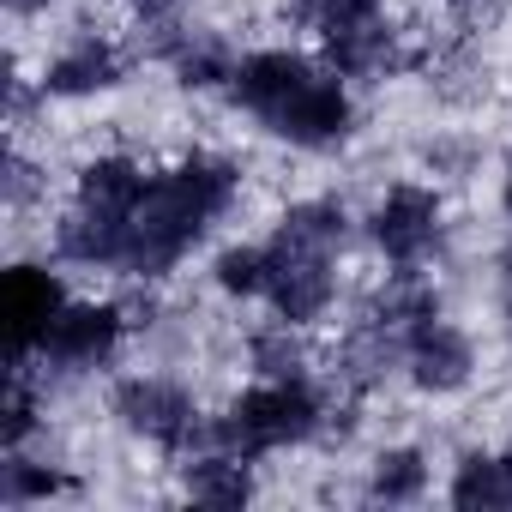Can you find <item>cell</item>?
<instances>
[{
    "mask_svg": "<svg viewBox=\"0 0 512 512\" xmlns=\"http://www.w3.org/2000/svg\"><path fill=\"white\" fill-rule=\"evenodd\" d=\"M241 199V163L223 151H187L181 163L157 169L145 199L133 205V229H127V260L121 278L133 284H163L187 253L235 211Z\"/></svg>",
    "mask_w": 512,
    "mask_h": 512,
    "instance_id": "6da1fadb",
    "label": "cell"
},
{
    "mask_svg": "<svg viewBox=\"0 0 512 512\" xmlns=\"http://www.w3.org/2000/svg\"><path fill=\"white\" fill-rule=\"evenodd\" d=\"M229 97L272 139H284L296 151H338L356 133L350 85L326 61H314L302 49H253V55H241V67L229 79Z\"/></svg>",
    "mask_w": 512,
    "mask_h": 512,
    "instance_id": "7a4b0ae2",
    "label": "cell"
},
{
    "mask_svg": "<svg viewBox=\"0 0 512 512\" xmlns=\"http://www.w3.org/2000/svg\"><path fill=\"white\" fill-rule=\"evenodd\" d=\"M326 416H332V398L308 374L302 380H253L229 404V422H235V440L247 458H266L284 446H314L326 434Z\"/></svg>",
    "mask_w": 512,
    "mask_h": 512,
    "instance_id": "3957f363",
    "label": "cell"
},
{
    "mask_svg": "<svg viewBox=\"0 0 512 512\" xmlns=\"http://www.w3.org/2000/svg\"><path fill=\"white\" fill-rule=\"evenodd\" d=\"M127 332L133 326H127L121 302H67L61 320L43 332L37 356L31 362H13V368H31L43 386L49 380H85V374H97V368H109L121 356Z\"/></svg>",
    "mask_w": 512,
    "mask_h": 512,
    "instance_id": "277c9868",
    "label": "cell"
},
{
    "mask_svg": "<svg viewBox=\"0 0 512 512\" xmlns=\"http://www.w3.org/2000/svg\"><path fill=\"white\" fill-rule=\"evenodd\" d=\"M368 241L386 266H428L446 247V199L428 181H392L368 211Z\"/></svg>",
    "mask_w": 512,
    "mask_h": 512,
    "instance_id": "5b68a950",
    "label": "cell"
},
{
    "mask_svg": "<svg viewBox=\"0 0 512 512\" xmlns=\"http://www.w3.org/2000/svg\"><path fill=\"white\" fill-rule=\"evenodd\" d=\"M109 416L133 440H151V446L175 452L187 440V428L199 422V398L175 374H127V380L109 386Z\"/></svg>",
    "mask_w": 512,
    "mask_h": 512,
    "instance_id": "8992f818",
    "label": "cell"
},
{
    "mask_svg": "<svg viewBox=\"0 0 512 512\" xmlns=\"http://www.w3.org/2000/svg\"><path fill=\"white\" fill-rule=\"evenodd\" d=\"M320 61L344 79V85H386L410 67V49H404V31L380 13H356V19H338L320 31Z\"/></svg>",
    "mask_w": 512,
    "mask_h": 512,
    "instance_id": "52a82bcc",
    "label": "cell"
},
{
    "mask_svg": "<svg viewBox=\"0 0 512 512\" xmlns=\"http://www.w3.org/2000/svg\"><path fill=\"white\" fill-rule=\"evenodd\" d=\"M67 278L43 260H13L0 278V320H7V362H31L43 332L61 320L67 308Z\"/></svg>",
    "mask_w": 512,
    "mask_h": 512,
    "instance_id": "ba28073f",
    "label": "cell"
},
{
    "mask_svg": "<svg viewBox=\"0 0 512 512\" xmlns=\"http://www.w3.org/2000/svg\"><path fill=\"white\" fill-rule=\"evenodd\" d=\"M133 73V49L115 43V37H97V31H73L49 61H43V97L55 103H85V97H109L121 91Z\"/></svg>",
    "mask_w": 512,
    "mask_h": 512,
    "instance_id": "9c48e42d",
    "label": "cell"
},
{
    "mask_svg": "<svg viewBox=\"0 0 512 512\" xmlns=\"http://www.w3.org/2000/svg\"><path fill=\"white\" fill-rule=\"evenodd\" d=\"M404 374H410V386L428 392V398H452V392H464V386L476 380V344H470V332L452 326V320H440V314L422 320V326L410 332Z\"/></svg>",
    "mask_w": 512,
    "mask_h": 512,
    "instance_id": "30bf717a",
    "label": "cell"
},
{
    "mask_svg": "<svg viewBox=\"0 0 512 512\" xmlns=\"http://www.w3.org/2000/svg\"><path fill=\"white\" fill-rule=\"evenodd\" d=\"M272 253H278L272 290H266L272 314L302 326V332L332 320V308H338V260H326V253H284V247H272Z\"/></svg>",
    "mask_w": 512,
    "mask_h": 512,
    "instance_id": "8fae6325",
    "label": "cell"
},
{
    "mask_svg": "<svg viewBox=\"0 0 512 512\" xmlns=\"http://www.w3.org/2000/svg\"><path fill=\"white\" fill-rule=\"evenodd\" d=\"M404 350H410V332L356 314L350 332H344L338 350H332V380H338L350 398H368V392H380V386L404 368Z\"/></svg>",
    "mask_w": 512,
    "mask_h": 512,
    "instance_id": "7c38bea8",
    "label": "cell"
},
{
    "mask_svg": "<svg viewBox=\"0 0 512 512\" xmlns=\"http://www.w3.org/2000/svg\"><path fill=\"white\" fill-rule=\"evenodd\" d=\"M127 229L133 217H115V211H97V205H67L55 217V260L61 266H85V272H121L127 260Z\"/></svg>",
    "mask_w": 512,
    "mask_h": 512,
    "instance_id": "4fadbf2b",
    "label": "cell"
},
{
    "mask_svg": "<svg viewBox=\"0 0 512 512\" xmlns=\"http://www.w3.org/2000/svg\"><path fill=\"white\" fill-rule=\"evenodd\" d=\"M350 235H356L350 205L332 199V193H314V199L284 205V217L272 229V247H284V253H326V260H338V253L350 247Z\"/></svg>",
    "mask_w": 512,
    "mask_h": 512,
    "instance_id": "5bb4252c",
    "label": "cell"
},
{
    "mask_svg": "<svg viewBox=\"0 0 512 512\" xmlns=\"http://www.w3.org/2000/svg\"><path fill=\"white\" fill-rule=\"evenodd\" d=\"M145 187H151V169L133 151H97L73 175V199L97 205V211H115V217H133V205L145 199Z\"/></svg>",
    "mask_w": 512,
    "mask_h": 512,
    "instance_id": "9a60e30c",
    "label": "cell"
},
{
    "mask_svg": "<svg viewBox=\"0 0 512 512\" xmlns=\"http://www.w3.org/2000/svg\"><path fill=\"white\" fill-rule=\"evenodd\" d=\"M181 494H187L193 506L235 512V506H247L253 494H260V482H253V458H241V452L187 458V464H181Z\"/></svg>",
    "mask_w": 512,
    "mask_h": 512,
    "instance_id": "2e32d148",
    "label": "cell"
},
{
    "mask_svg": "<svg viewBox=\"0 0 512 512\" xmlns=\"http://www.w3.org/2000/svg\"><path fill=\"white\" fill-rule=\"evenodd\" d=\"M235 67H241V49H235V37L217 31V25H187L181 49H175V61H169V73H175L181 91H223V85L235 79Z\"/></svg>",
    "mask_w": 512,
    "mask_h": 512,
    "instance_id": "e0dca14e",
    "label": "cell"
},
{
    "mask_svg": "<svg viewBox=\"0 0 512 512\" xmlns=\"http://www.w3.org/2000/svg\"><path fill=\"white\" fill-rule=\"evenodd\" d=\"M362 314H368V320H386V326H398V332H416L422 320L440 314V290H434V278H422V266H392V272L368 290Z\"/></svg>",
    "mask_w": 512,
    "mask_h": 512,
    "instance_id": "ac0fdd59",
    "label": "cell"
},
{
    "mask_svg": "<svg viewBox=\"0 0 512 512\" xmlns=\"http://www.w3.org/2000/svg\"><path fill=\"white\" fill-rule=\"evenodd\" d=\"M446 500L458 512H506L512 506V446L506 452H464L452 464Z\"/></svg>",
    "mask_w": 512,
    "mask_h": 512,
    "instance_id": "d6986e66",
    "label": "cell"
},
{
    "mask_svg": "<svg viewBox=\"0 0 512 512\" xmlns=\"http://www.w3.org/2000/svg\"><path fill=\"white\" fill-rule=\"evenodd\" d=\"M247 368H253V380H302L314 368V350H308L302 326L272 314L266 326L247 332Z\"/></svg>",
    "mask_w": 512,
    "mask_h": 512,
    "instance_id": "ffe728a7",
    "label": "cell"
},
{
    "mask_svg": "<svg viewBox=\"0 0 512 512\" xmlns=\"http://www.w3.org/2000/svg\"><path fill=\"white\" fill-rule=\"evenodd\" d=\"M422 494H428V452L422 446H380L368 458V500L410 506Z\"/></svg>",
    "mask_w": 512,
    "mask_h": 512,
    "instance_id": "44dd1931",
    "label": "cell"
},
{
    "mask_svg": "<svg viewBox=\"0 0 512 512\" xmlns=\"http://www.w3.org/2000/svg\"><path fill=\"white\" fill-rule=\"evenodd\" d=\"M272 266H278L272 241H229L217 260H211V284L229 302H253V296L272 290Z\"/></svg>",
    "mask_w": 512,
    "mask_h": 512,
    "instance_id": "7402d4cb",
    "label": "cell"
},
{
    "mask_svg": "<svg viewBox=\"0 0 512 512\" xmlns=\"http://www.w3.org/2000/svg\"><path fill=\"white\" fill-rule=\"evenodd\" d=\"M73 494V476L49 458H31L25 446L7 452V470H0V500L7 506H43V500H61Z\"/></svg>",
    "mask_w": 512,
    "mask_h": 512,
    "instance_id": "603a6c76",
    "label": "cell"
},
{
    "mask_svg": "<svg viewBox=\"0 0 512 512\" xmlns=\"http://www.w3.org/2000/svg\"><path fill=\"white\" fill-rule=\"evenodd\" d=\"M37 428H43V380H37L31 368H13L7 404H0V446L19 452V446H31Z\"/></svg>",
    "mask_w": 512,
    "mask_h": 512,
    "instance_id": "cb8c5ba5",
    "label": "cell"
},
{
    "mask_svg": "<svg viewBox=\"0 0 512 512\" xmlns=\"http://www.w3.org/2000/svg\"><path fill=\"white\" fill-rule=\"evenodd\" d=\"M0 187H7V211H13V217L37 211V205L49 199V175H43V163H37L31 151H13V157H7V175H0Z\"/></svg>",
    "mask_w": 512,
    "mask_h": 512,
    "instance_id": "d4e9b609",
    "label": "cell"
},
{
    "mask_svg": "<svg viewBox=\"0 0 512 512\" xmlns=\"http://www.w3.org/2000/svg\"><path fill=\"white\" fill-rule=\"evenodd\" d=\"M386 0H284V13L296 19V25H308V31H326V25H338V19H356V13H380Z\"/></svg>",
    "mask_w": 512,
    "mask_h": 512,
    "instance_id": "484cf974",
    "label": "cell"
},
{
    "mask_svg": "<svg viewBox=\"0 0 512 512\" xmlns=\"http://www.w3.org/2000/svg\"><path fill=\"white\" fill-rule=\"evenodd\" d=\"M115 302H121V314H127V326H133V332L157 326V314H163L157 290H151V284H139V278H133V290H127V296H115Z\"/></svg>",
    "mask_w": 512,
    "mask_h": 512,
    "instance_id": "4316f807",
    "label": "cell"
},
{
    "mask_svg": "<svg viewBox=\"0 0 512 512\" xmlns=\"http://www.w3.org/2000/svg\"><path fill=\"white\" fill-rule=\"evenodd\" d=\"M37 103H49V97H43V79H25V73L13 67V85H7V115H13V127H25Z\"/></svg>",
    "mask_w": 512,
    "mask_h": 512,
    "instance_id": "83f0119b",
    "label": "cell"
},
{
    "mask_svg": "<svg viewBox=\"0 0 512 512\" xmlns=\"http://www.w3.org/2000/svg\"><path fill=\"white\" fill-rule=\"evenodd\" d=\"M422 163H428L434 175H452V181L470 175V151H464V145H422Z\"/></svg>",
    "mask_w": 512,
    "mask_h": 512,
    "instance_id": "f1b7e54d",
    "label": "cell"
},
{
    "mask_svg": "<svg viewBox=\"0 0 512 512\" xmlns=\"http://www.w3.org/2000/svg\"><path fill=\"white\" fill-rule=\"evenodd\" d=\"M133 19H163V13H181V0H121Z\"/></svg>",
    "mask_w": 512,
    "mask_h": 512,
    "instance_id": "f546056e",
    "label": "cell"
},
{
    "mask_svg": "<svg viewBox=\"0 0 512 512\" xmlns=\"http://www.w3.org/2000/svg\"><path fill=\"white\" fill-rule=\"evenodd\" d=\"M49 7H55V0H7V13H13V19H43Z\"/></svg>",
    "mask_w": 512,
    "mask_h": 512,
    "instance_id": "4dcf8cb0",
    "label": "cell"
},
{
    "mask_svg": "<svg viewBox=\"0 0 512 512\" xmlns=\"http://www.w3.org/2000/svg\"><path fill=\"white\" fill-rule=\"evenodd\" d=\"M494 272H500V284L512 290V235L500 241V253H494Z\"/></svg>",
    "mask_w": 512,
    "mask_h": 512,
    "instance_id": "1f68e13d",
    "label": "cell"
},
{
    "mask_svg": "<svg viewBox=\"0 0 512 512\" xmlns=\"http://www.w3.org/2000/svg\"><path fill=\"white\" fill-rule=\"evenodd\" d=\"M500 211L512 217V151H506V169H500Z\"/></svg>",
    "mask_w": 512,
    "mask_h": 512,
    "instance_id": "d6a6232c",
    "label": "cell"
},
{
    "mask_svg": "<svg viewBox=\"0 0 512 512\" xmlns=\"http://www.w3.org/2000/svg\"><path fill=\"white\" fill-rule=\"evenodd\" d=\"M500 332H506V344H512V290H506V308H500Z\"/></svg>",
    "mask_w": 512,
    "mask_h": 512,
    "instance_id": "836d02e7",
    "label": "cell"
},
{
    "mask_svg": "<svg viewBox=\"0 0 512 512\" xmlns=\"http://www.w3.org/2000/svg\"><path fill=\"white\" fill-rule=\"evenodd\" d=\"M446 7H464V0H446Z\"/></svg>",
    "mask_w": 512,
    "mask_h": 512,
    "instance_id": "e575fe53",
    "label": "cell"
},
{
    "mask_svg": "<svg viewBox=\"0 0 512 512\" xmlns=\"http://www.w3.org/2000/svg\"><path fill=\"white\" fill-rule=\"evenodd\" d=\"M506 446H512V434H506Z\"/></svg>",
    "mask_w": 512,
    "mask_h": 512,
    "instance_id": "d590c367",
    "label": "cell"
}]
</instances>
